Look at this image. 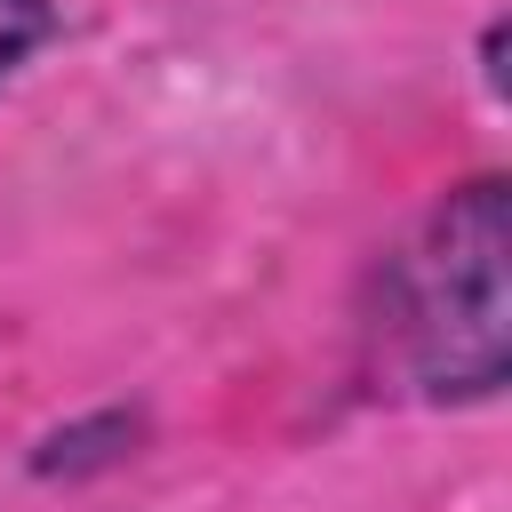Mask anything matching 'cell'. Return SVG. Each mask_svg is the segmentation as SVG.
I'll return each instance as SVG.
<instances>
[{
    "label": "cell",
    "mask_w": 512,
    "mask_h": 512,
    "mask_svg": "<svg viewBox=\"0 0 512 512\" xmlns=\"http://www.w3.org/2000/svg\"><path fill=\"white\" fill-rule=\"evenodd\" d=\"M504 176H472L440 192V208L376 264V368L416 400H488L512 360V296H504Z\"/></svg>",
    "instance_id": "6da1fadb"
},
{
    "label": "cell",
    "mask_w": 512,
    "mask_h": 512,
    "mask_svg": "<svg viewBox=\"0 0 512 512\" xmlns=\"http://www.w3.org/2000/svg\"><path fill=\"white\" fill-rule=\"evenodd\" d=\"M56 32V0H0V80Z\"/></svg>",
    "instance_id": "7a4b0ae2"
}]
</instances>
